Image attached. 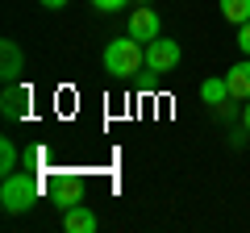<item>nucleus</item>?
<instances>
[{"mask_svg": "<svg viewBox=\"0 0 250 233\" xmlns=\"http://www.w3.org/2000/svg\"><path fill=\"white\" fill-rule=\"evenodd\" d=\"M38 196H42V179H38L34 171H13V175H4V183H0V204H4L9 216L29 213V208L38 204Z\"/></svg>", "mask_w": 250, "mask_h": 233, "instance_id": "obj_1", "label": "nucleus"}, {"mask_svg": "<svg viewBox=\"0 0 250 233\" xmlns=\"http://www.w3.org/2000/svg\"><path fill=\"white\" fill-rule=\"evenodd\" d=\"M146 67V46L138 42V38H113V42L104 46V71L117 75V79H125V75H134Z\"/></svg>", "mask_w": 250, "mask_h": 233, "instance_id": "obj_2", "label": "nucleus"}, {"mask_svg": "<svg viewBox=\"0 0 250 233\" xmlns=\"http://www.w3.org/2000/svg\"><path fill=\"white\" fill-rule=\"evenodd\" d=\"M179 58H184V50H179V42H171V38H154V42H146V71H175Z\"/></svg>", "mask_w": 250, "mask_h": 233, "instance_id": "obj_3", "label": "nucleus"}, {"mask_svg": "<svg viewBox=\"0 0 250 233\" xmlns=\"http://www.w3.org/2000/svg\"><path fill=\"white\" fill-rule=\"evenodd\" d=\"M50 200L62 208V213L75 208V204L83 200V179H75V175H67V171H59V175L50 179Z\"/></svg>", "mask_w": 250, "mask_h": 233, "instance_id": "obj_4", "label": "nucleus"}, {"mask_svg": "<svg viewBox=\"0 0 250 233\" xmlns=\"http://www.w3.org/2000/svg\"><path fill=\"white\" fill-rule=\"evenodd\" d=\"M129 38H138V42H154V38H159V13H154L150 4L134 9V17H129Z\"/></svg>", "mask_w": 250, "mask_h": 233, "instance_id": "obj_5", "label": "nucleus"}, {"mask_svg": "<svg viewBox=\"0 0 250 233\" xmlns=\"http://www.w3.org/2000/svg\"><path fill=\"white\" fill-rule=\"evenodd\" d=\"M0 58H4V83H17L21 79V71H25V54H21V46L13 42V38H4L0 42Z\"/></svg>", "mask_w": 250, "mask_h": 233, "instance_id": "obj_6", "label": "nucleus"}, {"mask_svg": "<svg viewBox=\"0 0 250 233\" xmlns=\"http://www.w3.org/2000/svg\"><path fill=\"white\" fill-rule=\"evenodd\" d=\"M225 88H229V100H250V58L225 71Z\"/></svg>", "mask_w": 250, "mask_h": 233, "instance_id": "obj_7", "label": "nucleus"}, {"mask_svg": "<svg viewBox=\"0 0 250 233\" xmlns=\"http://www.w3.org/2000/svg\"><path fill=\"white\" fill-rule=\"evenodd\" d=\"M96 213L92 208H83V204H75V208H67L62 213V233H96Z\"/></svg>", "mask_w": 250, "mask_h": 233, "instance_id": "obj_8", "label": "nucleus"}, {"mask_svg": "<svg viewBox=\"0 0 250 233\" xmlns=\"http://www.w3.org/2000/svg\"><path fill=\"white\" fill-rule=\"evenodd\" d=\"M25 104H29V96L17 83H9V92H4V121H21L25 116Z\"/></svg>", "mask_w": 250, "mask_h": 233, "instance_id": "obj_9", "label": "nucleus"}, {"mask_svg": "<svg viewBox=\"0 0 250 233\" xmlns=\"http://www.w3.org/2000/svg\"><path fill=\"white\" fill-rule=\"evenodd\" d=\"M217 4H221V17L229 25H246L250 21V0H217Z\"/></svg>", "mask_w": 250, "mask_h": 233, "instance_id": "obj_10", "label": "nucleus"}, {"mask_svg": "<svg viewBox=\"0 0 250 233\" xmlns=\"http://www.w3.org/2000/svg\"><path fill=\"white\" fill-rule=\"evenodd\" d=\"M200 100H205V104H225V100H229V88H225V79H205L200 83Z\"/></svg>", "mask_w": 250, "mask_h": 233, "instance_id": "obj_11", "label": "nucleus"}, {"mask_svg": "<svg viewBox=\"0 0 250 233\" xmlns=\"http://www.w3.org/2000/svg\"><path fill=\"white\" fill-rule=\"evenodd\" d=\"M0 171H4V175L17 171V146H13L9 137H0Z\"/></svg>", "mask_w": 250, "mask_h": 233, "instance_id": "obj_12", "label": "nucleus"}, {"mask_svg": "<svg viewBox=\"0 0 250 233\" xmlns=\"http://www.w3.org/2000/svg\"><path fill=\"white\" fill-rule=\"evenodd\" d=\"M92 4H96L100 13H117V9H125L129 0H92Z\"/></svg>", "mask_w": 250, "mask_h": 233, "instance_id": "obj_13", "label": "nucleus"}, {"mask_svg": "<svg viewBox=\"0 0 250 233\" xmlns=\"http://www.w3.org/2000/svg\"><path fill=\"white\" fill-rule=\"evenodd\" d=\"M238 46H242V54H250V21L238 25Z\"/></svg>", "mask_w": 250, "mask_h": 233, "instance_id": "obj_14", "label": "nucleus"}, {"mask_svg": "<svg viewBox=\"0 0 250 233\" xmlns=\"http://www.w3.org/2000/svg\"><path fill=\"white\" fill-rule=\"evenodd\" d=\"M242 125H246V134H250V100H246V108H242Z\"/></svg>", "mask_w": 250, "mask_h": 233, "instance_id": "obj_15", "label": "nucleus"}, {"mask_svg": "<svg viewBox=\"0 0 250 233\" xmlns=\"http://www.w3.org/2000/svg\"><path fill=\"white\" fill-rule=\"evenodd\" d=\"M46 9H62V4H67V0H42Z\"/></svg>", "mask_w": 250, "mask_h": 233, "instance_id": "obj_16", "label": "nucleus"}, {"mask_svg": "<svg viewBox=\"0 0 250 233\" xmlns=\"http://www.w3.org/2000/svg\"><path fill=\"white\" fill-rule=\"evenodd\" d=\"M142 4H150V0H142Z\"/></svg>", "mask_w": 250, "mask_h": 233, "instance_id": "obj_17", "label": "nucleus"}]
</instances>
